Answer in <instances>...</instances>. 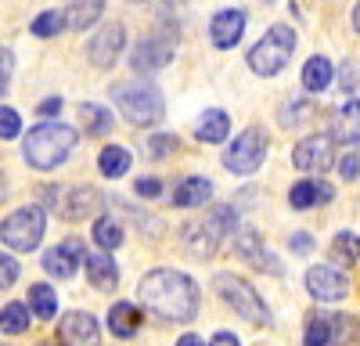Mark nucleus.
Returning <instances> with one entry per match:
<instances>
[{
  "label": "nucleus",
  "instance_id": "nucleus-1",
  "mask_svg": "<svg viewBox=\"0 0 360 346\" xmlns=\"http://www.w3.org/2000/svg\"><path fill=\"white\" fill-rule=\"evenodd\" d=\"M137 300L144 310H152L162 321L184 325L198 314V285L184 271L159 267V271L144 274V281L137 285Z\"/></svg>",
  "mask_w": 360,
  "mask_h": 346
},
{
  "label": "nucleus",
  "instance_id": "nucleus-2",
  "mask_svg": "<svg viewBox=\"0 0 360 346\" xmlns=\"http://www.w3.org/2000/svg\"><path fill=\"white\" fill-rule=\"evenodd\" d=\"M76 148V130L65 123H40L25 134V162L33 169H58Z\"/></svg>",
  "mask_w": 360,
  "mask_h": 346
},
{
  "label": "nucleus",
  "instance_id": "nucleus-3",
  "mask_svg": "<svg viewBox=\"0 0 360 346\" xmlns=\"http://www.w3.org/2000/svg\"><path fill=\"white\" fill-rule=\"evenodd\" d=\"M112 101L123 112V120L134 127H155L166 115V101L155 83L148 79H130V83H112Z\"/></svg>",
  "mask_w": 360,
  "mask_h": 346
},
{
  "label": "nucleus",
  "instance_id": "nucleus-4",
  "mask_svg": "<svg viewBox=\"0 0 360 346\" xmlns=\"http://www.w3.org/2000/svg\"><path fill=\"white\" fill-rule=\"evenodd\" d=\"M234 210L231 206H213L202 220H191L188 227H184V249H188V256H198V260H209L220 245H224V238L227 235H234Z\"/></svg>",
  "mask_w": 360,
  "mask_h": 346
},
{
  "label": "nucleus",
  "instance_id": "nucleus-5",
  "mask_svg": "<svg viewBox=\"0 0 360 346\" xmlns=\"http://www.w3.org/2000/svg\"><path fill=\"white\" fill-rule=\"evenodd\" d=\"M292 51H295V33H292V25H270L266 33L252 44V51H249V69L256 72V76H263V79H270V76H278L285 65H288V58H292Z\"/></svg>",
  "mask_w": 360,
  "mask_h": 346
},
{
  "label": "nucleus",
  "instance_id": "nucleus-6",
  "mask_svg": "<svg viewBox=\"0 0 360 346\" xmlns=\"http://www.w3.org/2000/svg\"><path fill=\"white\" fill-rule=\"evenodd\" d=\"M213 288H217V296H220L238 317H245L249 325H270L266 303L259 300V293H256L245 278H238V274H217V278H213Z\"/></svg>",
  "mask_w": 360,
  "mask_h": 346
},
{
  "label": "nucleus",
  "instance_id": "nucleus-7",
  "mask_svg": "<svg viewBox=\"0 0 360 346\" xmlns=\"http://www.w3.org/2000/svg\"><path fill=\"white\" fill-rule=\"evenodd\" d=\"M47 231V213L44 206H22L0 224V242L15 252H33Z\"/></svg>",
  "mask_w": 360,
  "mask_h": 346
},
{
  "label": "nucleus",
  "instance_id": "nucleus-8",
  "mask_svg": "<svg viewBox=\"0 0 360 346\" xmlns=\"http://www.w3.org/2000/svg\"><path fill=\"white\" fill-rule=\"evenodd\" d=\"M266 159V134L259 127H249L242 130L234 141H231V148L224 152V166L231 173H256Z\"/></svg>",
  "mask_w": 360,
  "mask_h": 346
},
{
  "label": "nucleus",
  "instance_id": "nucleus-9",
  "mask_svg": "<svg viewBox=\"0 0 360 346\" xmlns=\"http://www.w3.org/2000/svg\"><path fill=\"white\" fill-rule=\"evenodd\" d=\"M292 162L295 169H303V173H324V169H332L335 166V141L328 137V134H310L295 144V152H292Z\"/></svg>",
  "mask_w": 360,
  "mask_h": 346
},
{
  "label": "nucleus",
  "instance_id": "nucleus-10",
  "mask_svg": "<svg viewBox=\"0 0 360 346\" xmlns=\"http://www.w3.org/2000/svg\"><path fill=\"white\" fill-rule=\"evenodd\" d=\"M123 47H127L123 22H108L94 33V40L86 44V58H90V65H98V69H112L119 62V54H123Z\"/></svg>",
  "mask_w": 360,
  "mask_h": 346
},
{
  "label": "nucleus",
  "instance_id": "nucleus-11",
  "mask_svg": "<svg viewBox=\"0 0 360 346\" xmlns=\"http://www.w3.org/2000/svg\"><path fill=\"white\" fill-rule=\"evenodd\" d=\"M79 260H86V249L79 238H65L62 245H54L44 252V271L58 281H69L79 271Z\"/></svg>",
  "mask_w": 360,
  "mask_h": 346
},
{
  "label": "nucleus",
  "instance_id": "nucleus-12",
  "mask_svg": "<svg viewBox=\"0 0 360 346\" xmlns=\"http://www.w3.org/2000/svg\"><path fill=\"white\" fill-rule=\"evenodd\" d=\"M58 339H62V346H98L101 342V332H98L94 314L69 310L62 317V325H58Z\"/></svg>",
  "mask_w": 360,
  "mask_h": 346
},
{
  "label": "nucleus",
  "instance_id": "nucleus-13",
  "mask_svg": "<svg viewBox=\"0 0 360 346\" xmlns=\"http://www.w3.org/2000/svg\"><path fill=\"white\" fill-rule=\"evenodd\" d=\"M307 293L314 300H321V303H335V300H342L349 293V281H346L342 271L321 264V267H310L307 271Z\"/></svg>",
  "mask_w": 360,
  "mask_h": 346
},
{
  "label": "nucleus",
  "instance_id": "nucleus-14",
  "mask_svg": "<svg viewBox=\"0 0 360 346\" xmlns=\"http://www.w3.org/2000/svg\"><path fill=\"white\" fill-rule=\"evenodd\" d=\"M242 33H245V11L242 8H224V11L213 15V22H209V40L220 51H231L242 40Z\"/></svg>",
  "mask_w": 360,
  "mask_h": 346
},
{
  "label": "nucleus",
  "instance_id": "nucleus-15",
  "mask_svg": "<svg viewBox=\"0 0 360 346\" xmlns=\"http://www.w3.org/2000/svg\"><path fill=\"white\" fill-rule=\"evenodd\" d=\"M234 249H238V256H242V260H249L256 271H266V274H281L285 271L274 256H266V245L259 238V231H252V227L238 231V235H234Z\"/></svg>",
  "mask_w": 360,
  "mask_h": 346
},
{
  "label": "nucleus",
  "instance_id": "nucleus-16",
  "mask_svg": "<svg viewBox=\"0 0 360 346\" xmlns=\"http://www.w3.org/2000/svg\"><path fill=\"white\" fill-rule=\"evenodd\" d=\"M169 58H173V44H166V37H144L130 54V65L134 72H159L169 65Z\"/></svg>",
  "mask_w": 360,
  "mask_h": 346
},
{
  "label": "nucleus",
  "instance_id": "nucleus-17",
  "mask_svg": "<svg viewBox=\"0 0 360 346\" xmlns=\"http://www.w3.org/2000/svg\"><path fill=\"white\" fill-rule=\"evenodd\" d=\"M101 202H105V195H101L98 188H72L69 195L58 198V210H62L65 220H79V217L98 213V210H101Z\"/></svg>",
  "mask_w": 360,
  "mask_h": 346
},
{
  "label": "nucleus",
  "instance_id": "nucleus-18",
  "mask_svg": "<svg viewBox=\"0 0 360 346\" xmlns=\"http://www.w3.org/2000/svg\"><path fill=\"white\" fill-rule=\"evenodd\" d=\"M332 198H335V188H332V184H324V181H299V184H292V191H288L292 210H314V206H328Z\"/></svg>",
  "mask_w": 360,
  "mask_h": 346
},
{
  "label": "nucleus",
  "instance_id": "nucleus-19",
  "mask_svg": "<svg viewBox=\"0 0 360 346\" xmlns=\"http://www.w3.org/2000/svg\"><path fill=\"white\" fill-rule=\"evenodd\" d=\"M86 281L101 288V293H112V288L119 285V267H115V260L112 252H86Z\"/></svg>",
  "mask_w": 360,
  "mask_h": 346
},
{
  "label": "nucleus",
  "instance_id": "nucleus-20",
  "mask_svg": "<svg viewBox=\"0 0 360 346\" xmlns=\"http://www.w3.org/2000/svg\"><path fill=\"white\" fill-rule=\"evenodd\" d=\"M213 198V184H209L205 177H188V181H180L169 195V202L176 210H195V206H205V202Z\"/></svg>",
  "mask_w": 360,
  "mask_h": 346
},
{
  "label": "nucleus",
  "instance_id": "nucleus-21",
  "mask_svg": "<svg viewBox=\"0 0 360 346\" xmlns=\"http://www.w3.org/2000/svg\"><path fill=\"white\" fill-rule=\"evenodd\" d=\"M231 134V115L224 108H205L195 123V137L202 144H224V137Z\"/></svg>",
  "mask_w": 360,
  "mask_h": 346
},
{
  "label": "nucleus",
  "instance_id": "nucleus-22",
  "mask_svg": "<svg viewBox=\"0 0 360 346\" xmlns=\"http://www.w3.org/2000/svg\"><path fill=\"white\" fill-rule=\"evenodd\" d=\"M332 141L339 144H356L360 141V101H346L335 115H332Z\"/></svg>",
  "mask_w": 360,
  "mask_h": 346
},
{
  "label": "nucleus",
  "instance_id": "nucleus-23",
  "mask_svg": "<svg viewBox=\"0 0 360 346\" xmlns=\"http://www.w3.org/2000/svg\"><path fill=\"white\" fill-rule=\"evenodd\" d=\"M76 120H79V130L86 137H101V134L112 130V112L105 105H94V101H83L76 108Z\"/></svg>",
  "mask_w": 360,
  "mask_h": 346
},
{
  "label": "nucleus",
  "instance_id": "nucleus-24",
  "mask_svg": "<svg viewBox=\"0 0 360 346\" xmlns=\"http://www.w3.org/2000/svg\"><path fill=\"white\" fill-rule=\"evenodd\" d=\"M137 328H141V310L134 303H115L108 310V332L115 339H130L137 335Z\"/></svg>",
  "mask_w": 360,
  "mask_h": 346
},
{
  "label": "nucleus",
  "instance_id": "nucleus-25",
  "mask_svg": "<svg viewBox=\"0 0 360 346\" xmlns=\"http://www.w3.org/2000/svg\"><path fill=\"white\" fill-rule=\"evenodd\" d=\"M332 79H335V65L328 62L324 54H314L310 62L303 65V86L310 94H321V91H328L332 86Z\"/></svg>",
  "mask_w": 360,
  "mask_h": 346
},
{
  "label": "nucleus",
  "instance_id": "nucleus-26",
  "mask_svg": "<svg viewBox=\"0 0 360 346\" xmlns=\"http://www.w3.org/2000/svg\"><path fill=\"white\" fill-rule=\"evenodd\" d=\"M105 11V0H72L69 11H65V25L76 29V33H83V29H90Z\"/></svg>",
  "mask_w": 360,
  "mask_h": 346
},
{
  "label": "nucleus",
  "instance_id": "nucleus-27",
  "mask_svg": "<svg viewBox=\"0 0 360 346\" xmlns=\"http://www.w3.org/2000/svg\"><path fill=\"white\" fill-rule=\"evenodd\" d=\"M29 325H33V310H29L25 303H8V307H0V332L22 335V332H29Z\"/></svg>",
  "mask_w": 360,
  "mask_h": 346
},
{
  "label": "nucleus",
  "instance_id": "nucleus-28",
  "mask_svg": "<svg viewBox=\"0 0 360 346\" xmlns=\"http://www.w3.org/2000/svg\"><path fill=\"white\" fill-rule=\"evenodd\" d=\"M98 166L108 181H119V177H127V169H130V152L127 148H119V144H108V148H101L98 155Z\"/></svg>",
  "mask_w": 360,
  "mask_h": 346
},
{
  "label": "nucleus",
  "instance_id": "nucleus-29",
  "mask_svg": "<svg viewBox=\"0 0 360 346\" xmlns=\"http://www.w3.org/2000/svg\"><path fill=\"white\" fill-rule=\"evenodd\" d=\"M29 310H33L37 317H44V321H51V317L58 314V296H54V288L51 285H33L29 288Z\"/></svg>",
  "mask_w": 360,
  "mask_h": 346
},
{
  "label": "nucleus",
  "instance_id": "nucleus-30",
  "mask_svg": "<svg viewBox=\"0 0 360 346\" xmlns=\"http://www.w3.org/2000/svg\"><path fill=\"white\" fill-rule=\"evenodd\" d=\"M332 260L342 267H353L360 260V238L353 235V231H339V235L332 238Z\"/></svg>",
  "mask_w": 360,
  "mask_h": 346
},
{
  "label": "nucleus",
  "instance_id": "nucleus-31",
  "mask_svg": "<svg viewBox=\"0 0 360 346\" xmlns=\"http://www.w3.org/2000/svg\"><path fill=\"white\" fill-rule=\"evenodd\" d=\"M94 242H98L101 252L119 249V245H123V227H119L112 217H98V220H94Z\"/></svg>",
  "mask_w": 360,
  "mask_h": 346
},
{
  "label": "nucleus",
  "instance_id": "nucleus-32",
  "mask_svg": "<svg viewBox=\"0 0 360 346\" xmlns=\"http://www.w3.org/2000/svg\"><path fill=\"white\" fill-rule=\"evenodd\" d=\"M328 342H332V321H328V314H314L303 332V346H328Z\"/></svg>",
  "mask_w": 360,
  "mask_h": 346
},
{
  "label": "nucleus",
  "instance_id": "nucleus-33",
  "mask_svg": "<svg viewBox=\"0 0 360 346\" xmlns=\"http://www.w3.org/2000/svg\"><path fill=\"white\" fill-rule=\"evenodd\" d=\"M33 37H40V40H47V37H58L65 29V15L62 11H44V15H37L33 18Z\"/></svg>",
  "mask_w": 360,
  "mask_h": 346
},
{
  "label": "nucleus",
  "instance_id": "nucleus-34",
  "mask_svg": "<svg viewBox=\"0 0 360 346\" xmlns=\"http://www.w3.org/2000/svg\"><path fill=\"white\" fill-rule=\"evenodd\" d=\"M22 134V115L8 105H0V141H15Z\"/></svg>",
  "mask_w": 360,
  "mask_h": 346
},
{
  "label": "nucleus",
  "instance_id": "nucleus-35",
  "mask_svg": "<svg viewBox=\"0 0 360 346\" xmlns=\"http://www.w3.org/2000/svg\"><path fill=\"white\" fill-rule=\"evenodd\" d=\"M18 274H22L18 260L8 256V252H0V288H11V285L18 281Z\"/></svg>",
  "mask_w": 360,
  "mask_h": 346
},
{
  "label": "nucleus",
  "instance_id": "nucleus-36",
  "mask_svg": "<svg viewBox=\"0 0 360 346\" xmlns=\"http://www.w3.org/2000/svg\"><path fill=\"white\" fill-rule=\"evenodd\" d=\"M148 148H152V155H155V159H162V155H173V152H176V137H173V134H155Z\"/></svg>",
  "mask_w": 360,
  "mask_h": 346
},
{
  "label": "nucleus",
  "instance_id": "nucleus-37",
  "mask_svg": "<svg viewBox=\"0 0 360 346\" xmlns=\"http://www.w3.org/2000/svg\"><path fill=\"white\" fill-rule=\"evenodd\" d=\"M11 72H15V54L8 47H0V94L8 91V83H11Z\"/></svg>",
  "mask_w": 360,
  "mask_h": 346
},
{
  "label": "nucleus",
  "instance_id": "nucleus-38",
  "mask_svg": "<svg viewBox=\"0 0 360 346\" xmlns=\"http://www.w3.org/2000/svg\"><path fill=\"white\" fill-rule=\"evenodd\" d=\"M134 195H137V198H159V195H162V181H155V177H141V181L134 184Z\"/></svg>",
  "mask_w": 360,
  "mask_h": 346
},
{
  "label": "nucleus",
  "instance_id": "nucleus-39",
  "mask_svg": "<svg viewBox=\"0 0 360 346\" xmlns=\"http://www.w3.org/2000/svg\"><path fill=\"white\" fill-rule=\"evenodd\" d=\"M335 169L342 173V181H353L356 173H360V159L349 152V155H342V159H339V166H335Z\"/></svg>",
  "mask_w": 360,
  "mask_h": 346
},
{
  "label": "nucleus",
  "instance_id": "nucleus-40",
  "mask_svg": "<svg viewBox=\"0 0 360 346\" xmlns=\"http://www.w3.org/2000/svg\"><path fill=\"white\" fill-rule=\"evenodd\" d=\"M288 108H292V112H288V115H281L285 127H295V123H299V120H303V115L310 112V105H303V101H295V105H288Z\"/></svg>",
  "mask_w": 360,
  "mask_h": 346
},
{
  "label": "nucleus",
  "instance_id": "nucleus-41",
  "mask_svg": "<svg viewBox=\"0 0 360 346\" xmlns=\"http://www.w3.org/2000/svg\"><path fill=\"white\" fill-rule=\"evenodd\" d=\"M314 249V238L307 235V231H299V235H292V252H310Z\"/></svg>",
  "mask_w": 360,
  "mask_h": 346
},
{
  "label": "nucleus",
  "instance_id": "nucleus-42",
  "mask_svg": "<svg viewBox=\"0 0 360 346\" xmlns=\"http://www.w3.org/2000/svg\"><path fill=\"white\" fill-rule=\"evenodd\" d=\"M209 346H242V342H238L234 332H217L213 339H209Z\"/></svg>",
  "mask_w": 360,
  "mask_h": 346
},
{
  "label": "nucleus",
  "instance_id": "nucleus-43",
  "mask_svg": "<svg viewBox=\"0 0 360 346\" xmlns=\"http://www.w3.org/2000/svg\"><path fill=\"white\" fill-rule=\"evenodd\" d=\"M37 112H40V115H58V112H62V98H47V101H40Z\"/></svg>",
  "mask_w": 360,
  "mask_h": 346
},
{
  "label": "nucleus",
  "instance_id": "nucleus-44",
  "mask_svg": "<svg viewBox=\"0 0 360 346\" xmlns=\"http://www.w3.org/2000/svg\"><path fill=\"white\" fill-rule=\"evenodd\" d=\"M176 346H205V339H202L198 332H188V335H180V339H176Z\"/></svg>",
  "mask_w": 360,
  "mask_h": 346
},
{
  "label": "nucleus",
  "instance_id": "nucleus-45",
  "mask_svg": "<svg viewBox=\"0 0 360 346\" xmlns=\"http://www.w3.org/2000/svg\"><path fill=\"white\" fill-rule=\"evenodd\" d=\"M342 86H346V91H353V86H356V79H353V72L342 65Z\"/></svg>",
  "mask_w": 360,
  "mask_h": 346
},
{
  "label": "nucleus",
  "instance_id": "nucleus-46",
  "mask_svg": "<svg viewBox=\"0 0 360 346\" xmlns=\"http://www.w3.org/2000/svg\"><path fill=\"white\" fill-rule=\"evenodd\" d=\"M353 29L360 33V0H356V8H353Z\"/></svg>",
  "mask_w": 360,
  "mask_h": 346
},
{
  "label": "nucleus",
  "instance_id": "nucleus-47",
  "mask_svg": "<svg viewBox=\"0 0 360 346\" xmlns=\"http://www.w3.org/2000/svg\"><path fill=\"white\" fill-rule=\"evenodd\" d=\"M130 4H144V0H130Z\"/></svg>",
  "mask_w": 360,
  "mask_h": 346
},
{
  "label": "nucleus",
  "instance_id": "nucleus-48",
  "mask_svg": "<svg viewBox=\"0 0 360 346\" xmlns=\"http://www.w3.org/2000/svg\"><path fill=\"white\" fill-rule=\"evenodd\" d=\"M44 346H51V342H44Z\"/></svg>",
  "mask_w": 360,
  "mask_h": 346
}]
</instances>
